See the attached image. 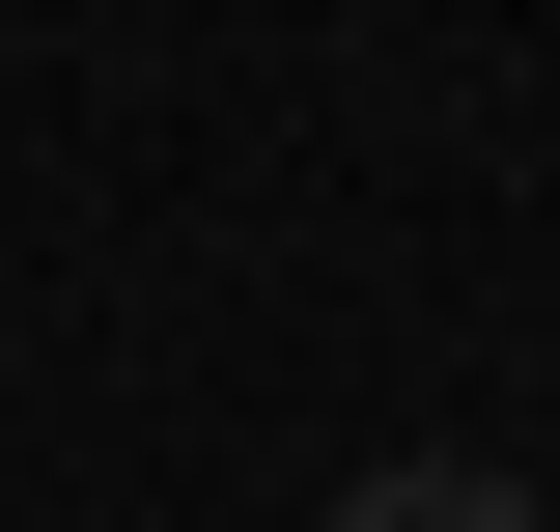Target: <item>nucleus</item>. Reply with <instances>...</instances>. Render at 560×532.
Returning a JSON list of instances; mask_svg holds the SVG:
<instances>
[{
    "label": "nucleus",
    "mask_w": 560,
    "mask_h": 532,
    "mask_svg": "<svg viewBox=\"0 0 560 532\" xmlns=\"http://www.w3.org/2000/svg\"><path fill=\"white\" fill-rule=\"evenodd\" d=\"M337 532H533V505H504V476H448V449H420V476H364Z\"/></svg>",
    "instance_id": "nucleus-1"
}]
</instances>
